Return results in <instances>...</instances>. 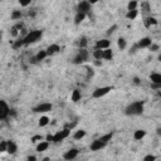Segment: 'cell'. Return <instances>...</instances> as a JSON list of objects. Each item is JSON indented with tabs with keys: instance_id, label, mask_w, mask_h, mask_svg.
<instances>
[{
	"instance_id": "1",
	"label": "cell",
	"mask_w": 161,
	"mask_h": 161,
	"mask_svg": "<svg viewBox=\"0 0 161 161\" xmlns=\"http://www.w3.org/2000/svg\"><path fill=\"white\" fill-rule=\"evenodd\" d=\"M111 139H112V134L103 135V136L99 137V139H96L91 144V150L92 151H99V150L103 149L108 144V141H111Z\"/></svg>"
},
{
	"instance_id": "2",
	"label": "cell",
	"mask_w": 161,
	"mask_h": 161,
	"mask_svg": "<svg viewBox=\"0 0 161 161\" xmlns=\"http://www.w3.org/2000/svg\"><path fill=\"white\" fill-rule=\"evenodd\" d=\"M69 134H70V131L68 129H64L62 131L55 132L54 135H48V136H47V140L45 141H48V142H50V141H52V142L58 144V142H60V141H63V140L67 139V137L69 136Z\"/></svg>"
},
{
	"instance_id": "3",
	"label": "cell",
	"mask_w": 161,
	"mask_h": 161,
	"mask_svg": "<svg viewBox=\"0 0 161 161\" xmlns=\"http://www.w3.org/2000/svg\"><path fill=\"white\" fill-rule=\"evenodd\" d=\"M142 112H144V103L141 101L132 102L131 105H129L126 108V113L127 115H131V116H139Z\"/></svg>"
},
{
	"instance_id": "4",
	"label": "cell",
	"mask_w": 161,
	"mask_h": 161,
	"mask_svg": "<svg viewBox=\"0 0 161 161\" xmlns=\"http://www.w3.org/2000/svg\"><path fill=\"white\" fill-rule=\"evenodd\" d=\"M42 30H32L30 33H28V34L23 38V43L24 45H28V44H32V43H35L42 38Z\"/></svg>"
},
{
	"instance_id": "5",
	"label": "cell",
	"mask_w": 161,
	"mask_h": 161,
	"mask_svg": "<svg viewBox=\"0 0 161 161\" xmlns=\"http://www.w3.org/2000/svg\"><path fill=\"white\" fill-rule=\"evenodd\" d=\"M112 91V87H101V88H97L94 89L93 93H92V97L93 98H101L103 96H106Z\"/></svg>"
},
{
	"instance_id": "6",
	"label": "cell",
	"mask_w": 161,
	"mask_h": 161,
	"mask_svg": "<svg viewBox=\"0 0 161 161\" xmlns=\"http://www.w3.org/2000/svg\"><path fill=\"white\" fill-rule=\"evenodd\" d=\"M9 112H10V110H9L8 103L0 99V120H5L9 116Z\"/></svg>"
},
{
	"instance_id": "7",
	"label": "cell",
	"mask_w": 161,
	"mask_h": 161,
	"mask_svg": "<svg viewBox=\"0 0 161 161\" xmlns=\"http://www.w3.org/2000/svg\"><path fill=\"white\" fill-rule=\"evenodd\" d=\"M87 59H88V52L83 48V49L79 50V53H78L77 57L74 58V63H75V64H80V63L86 62Z\"/></svg>"
},
{
	"instance_id": "8",
	"label": "cell",
	"mask_w": 161,
	"mask_h": 161,
	"mask_svg": "<svg viewBox=\"0 0 161 161\" xmlns=\"http://www.w3.org/2000/svg\"><path fill=\"white\" fill-rule=\"evenodd\" d=\"M52 103H40V105H38L34 110V112H37V113H45V112H49V111H52Z\"/></svg>"
},
{
	"instance_id": "9",
	"label": "cell",
	"mask_w": 161,
	"mask_h": 161,
	"mask_svg": "<svg viewBox=\"0 0 161 161\" xmlns=\"http://www.w3.org/2000/svg\"><path fill=\"white\" fill-rule=\"evenodd\" d=\"M78 152H79V151L77 149H70L68 151H65V154L63 155V159L67 160V161H72V160H74L78 156Z\"/></svg>"
},
{
	"instance_id": "10",
	"label": "cell",
	"mask_w": 161,
	"mask_h": 161,
	"mask_svg": "<svg viewBox=\"0 0 161 161\" xmlns=\"http://www.w3.org/2000/svg\"><path fill=\"white\" fill-rule=\"evenodd\" d=\"M111 45V42L108 39H101V40H97L96 42V49H101V50H105L108 49Z\"/></svg>"
},
{
	"instance_id": "11",
	"label": "cell",
	"mask_w": 161,
	"mask_h": 161,
	"mask_svg": "<svg viewBox=\"0 0 161 161\" xmlns=\"http://www.w3.org/2000/svg\"><path fill=\"white\" fill-rule=\"evenodd\" d=\"M89 9H91V4H89L88 1H80L78 4V12L77 13H82V14H86L87 15Z\"/></svg>"
},
{
	"instance_id": "12",
	"label": "cell",
	"mask_w": 161,
	"mask_h": 161,
	"mask_svg": "<svg viewBox=\"0 0 161 161\" xmlns=\"http://www.w3.org/2000/svg\"><path fill=\"white\" fill-rule=\"evenodd\" d=\"M18 151V146L14 141H6V152L9 154H15Z\"/></svg>"
},
{
	"instance_id": "13",
	"label": "cell",
	"mask_w": 161,
	"mask_h": 161,
	"mask_svg": "<svg viewBox=\"0 0 161 161\" xmlns=\"http://www.w3.org/2000/svg\"><path fill=\"white\" fill-rule=\"evenodd\" d=\"M59 50H60V47L58 44H50L45 52H47V55H53L55 53H58Z\"/></svg>"
},
{
	"instance_id": "14",
	"label": "cell",
	"mask_w": 161,
	"mask_h": 161,
	"mask_svg": "<svg viewBox=\"0 0 161 161\" xmlns=\"http://www.w3.org/2000/svg\"><path fill=\"white\" fill-rule=\"evenodd\" d=\"M151 44H152V40H151V38H142V39L139 42L137 47H139V48H149Z\"/></svg>"
},
{
	"instance_id": "15",
	"label": "cell",
	"mask_w": 161,
	"mask_h": 161,
	"mask_svg": "<svg viewBox=\"0 0 161 161\" xmlns=\"http://www.w3.org/2000/svg\"><path fill=\"white\" fill-rule=\"evenodd\" d=\"M48 147H49L48 141H40V142L38 144V146H37V151H38V152H43V151H45Z\"/></svg>"
},
{
	"instance_id": "16",
	"label": "cell",
	"mask_w": 161,
	"mask_h": 161,
	"mask_svg": "<svg viewBox=\"0 0 161 161\" xmlns=\"http://www.w3.org/2000/svg\"><path fill=\"white\" fill-rule=\"evenodd\" d=\"M145 135H146V131H145V130H137V131H135L134 139L137 140V141H140V140H142V139H144Z\"/></svg>"
},
{
	"instance_id": "17",
	"label": "cell",
	"mask_w": 161,
	"mask_h": 161,
	"mask_svg": "<svg viewBox=\"0 0 161 161\" xmlns=\"http://www.w3.org/2000/svg\"><path fill=\"white\" fill-rule=\"evenodd\" d=\"M80 97H82V94H80V92L78 91V89H74V91L72 92V94H70V99H72L73 102H78Z\"/></svg>"
},
{
	"instance_id": "18",
	"label": "cell",
	"mask_w": 161,
	"mask_h": 161,
	"mask_svg": "<svg viewBox=\"0 0 161 161\" xmlns=\"http://www.w3.org/2000/svg\"><path fill=\"white\" fill-rule=\"evenodd\" d=\"M113 58V52H112V49H105L103 50V58L102 59H106V60H111Z\"/></svg>"
},
{
	"instance_id": "19",
	"label": "cell",
	"mask_w": 161,
	"mask_h": 161,
	"mask_svg": "<svg viewBox=\"0 0 161 161\" xmlns=\"http://www.w3.org/2000/svg\"><path fill=\"white\" fill-rule=\"evenodd\" d=\"M151 82L155 84H161V74L160 73H152L151 74Z\"/></svg>"
},
{
	"instance_id": "20",
	"label": "cell",
	"mask_w": 161,
	"mask_h": 161,
	"mask_svg": "<svg viewBox=\"0 0 161 161\" xmlns=\"http://www.w3.org/2000/svg\"><path fill=\"white\" fill-rule=\"evenodd\" d=\"M84 136H86V131H84V130H78V131L74 132L73 139H74V140H82Z\"/></svg>"
},
{
	"instance_id": "21",
	"label": "cell",
	"mask_w": 161,
	"mask_h": 161,
	"mask_svg": "<svg viewBox=\"0 0 161 161\" xmlns=\"http://www.w3.org/2000/svg\"><path fill=\"white\" fill-rule=\"evenodd\" d=\"M84 19H86V14H82V13H77L74 17V23L75 24H79V23H82Z\"/></svg>"
},
{
	"instance_id": "22",
	"label": "cell",
	"mask_w": 161,
	"mask_h": 161,
	"mask_svg": "<svg viewBox=\"0 0 161 161\" xmlns=\"http://www.w3.org/2000/svg\"><path fill=\"white\" fill-rule=\"evenodd\" d=\"M47 52L45 50H40L39 53H38L37 55H35V58H34V60H44L45 58H47Z\"/></svg>"
},
{
	"instance_id": "23",
	"label": "cell",
	"mask_w": 161,
	"mask_h": 161,
	"mask_svg": "<svg viewBox=\"0 0 161 161\" xmlns=\"http://www.w3.org/2000/svg\"><path fill=\"white\" fill-rule=\"evenodd\" d=\"M93 57L96 58L97 60H101L103 58V50L101 49H94L93 50Z\"/></svg>"
},
{
	"instance_id": "24",
	"label": "cell",
	"mask_w": 161,
	"mask_h": 161,
	"mask_svg": "<svg viewBox=\"0 0 161 161\" xmlns=\"http://www.w3.org/2000/svg\"><path fill=\"white\" fill-rule=\"evenodd\" d=\"M137 14H139V12L137 10H129L126 14V18L127 19H130V20H134V19L137 17Z\"/></svg>"
},
{
	"instance_id": "25",
	"label": "cell",
	"mask_w": 161,
	"mask_h": 161,
	"mask_svg": "<svg viewBox=\"0 0 161 161\" xmlns=\"http://www.w3.org/2000/svg\"><path fill=\"white\" fill-rule=\"evenodd\" d=\"M117 45H118V48H120L121 50H124L126 48V39L125 38H118V42H117Z\"/></svg>"
},
{
	"instance_id": "26",
	"label": "cell",
	"mask_w": 161,
	"mask_h": 161,
	"mask_svg": "<svg viewBox=\"0 0 161 161\" xmlns=\"http://www.w3.org/2000/svg\"><path fill=\"white\" fill-rule=\"evenodd\" d=\"M48 124H49V118L47 117V116H42L39 118V126L40 127H44V126H47Z\"/></svg>"
},
{
	"instance_id": "27",
	"label": "cell",
	"mask_w": 161,
	"mask_h": 161,
	"mask_svg": "<svg viewBox=\"0 0 161 161\" xmlns=\"http://www.w3.org/2000/svg\"><path fill=\"white\" fill-rule=\"evenodd\" d=\"M137 6H139L137 1H130L129 5H127V10H137Z\"/></svg>"
},
{
	"instance_id": "28",
	"label": "cell",
	"mask_w": 161,
	"mask_h": 161,
	"mask_svg": "<svg viewBox=\"0 0 161 161\" xmlns=\"http://www.w3.org/2000/svg\"><path fill=\"white\" fill-rule=\"evenodd\" d=\"M145 24H146V27H147V28H150L152 24H157V22H156L155 18H147L145 20Z\"/></svg>"
},
{
	"instance_id": "29",
	"label": "cell",
	"mask_w": 161,
	"mask_h": 161,
	"mask_svg": "<svg viewBox=\"0 0 161 161\" xmlns=\"http://www.w3.org/2000/svg\"><path fill=\"white\" fill-rule=\"evenodd\" d=\"M12 18L14 20H17V19H20L22 18V12L20 10H14L13 14H12Z\"/></svg>"
},
{
	"instance_id": "30",
	"label": "cell",
	"mask_w": 161,
	"mask_h": 161,
	"mask_svg": "<svg viewBox=\"0 0 161 161\" xmlns=\"http://www.w3.org/2000/svg\"><path fill=\"white\" fill-rule=\"evenodd\" d=\"M144 161H156V156L155 155H146L144 157Z\"/></svg>"
},
{
	"instance_id": "31",
	"label": "cell",
	"mask_w": 161,
	"mask_h": 161,
	"mask_svg": "<svg viewBox=\"0 0 161 161\" xmlns=\"http://www.w3.org/2000/svg\"><path fill=\"white\" fill-rule=\"evenodd\" d=\"M23 45H24V43H23V39H20V40H17L13 47L17 49V48H20V47H23Z\"/></svg>"
},
{
	"instance_id": "32",
	"label": "cell",
	"mask_w": 161,
	"mask_h": 161,
	"mask_svg": "<svg viewBox=\"0 0 161 161\" xmlns=\"http://www.w3.org/2000/svg\"><path fill=\"white\" fill-rule=\"evenodd\" d=\"M149 48L151 49V52H156V50H159V48H160V47H159L157 44H151V45L149 47Z\"/></svg>"
},
{
	"instance_id": "33",
	"label": "cell",
	"mask_w": 161,
	"mask_h": 161,
	"mask_svg": "<svg viewBox=\"0 0 161 161\" xmlns=\"http://www.w3.org/2000/svg\"><path fill=\"white\" fill-rule=\"evenodd\" d=\"M4 151H6V142L0 144V152H4Z\"/></svg>"
},
{
	"instance_id": "34",
	"label": "cell",
	"mask_w": 161,
	"mask_h": 161,
	"mask_svg": "<svg viewBox=\"0 0 161 161\" xmlns=\"http://www.w3.org/2000/svg\"><path fill=\"white\" fill-rule=\"evenodd\" d=\"M86 44H87L86 38H82V39H80V42H79V45L82 47V49H83V47H86Z\"/></svg>"
},
{
	"instance_id": "35",
	"label": "cell",
	"mask_w": 161,
	"mask_h": 161,
	"mask_svg": "<svg viewBox=\"0 0 161 161\" xmlns=\"http://www.w3.org/2000/svg\"><path fill=\"white\" fill-rule=\"evenodd\" d=\"M42 139H43V137H42L40 135H38V136H34V137H33L32 141H33V142H37V141H40Z\"/></svg>"
},
{
	"instance_id": "36",
	"label": "cell",
	"mask_w": 161,
	"mask_h": 161,
	"mask_svg": "<svg viewBox=\"0 0 161 161\" xmlns=\"http://www.w3.org/2000/svg\"><path fill=\"white\" fill-rule=\"evenodd\" d=\"M12 35H13V37H17V35H18V30H17V28H13V29H12Z\"/></svg>"
},
{
	"instance_id": "37",
	"label": "cell",
	"mask_w": 161,
	"mask_h": 161,
	"mask_svg": "<svg viewBox=\"0 0 161 161\" xmlns=\"http://www.w3.org/2000/svg\"><path fill=\"white\" fill-rule=\"evenodd\" d=\"M20 5L22 6H28V5H30V1H20Z\"/></svg>"
},
{
	"instance_id": "38",
	"label": "cell",
	"mask_w": 161,
	"mask_h": 161,
	"mask_svg": "<svg viewBox=\"0 0 161 161\" xmlns=\"http://www.w3.org/2000/svg\"><path fill=\"white\" fill-rule=\"evenodd\" d=\"M116 28H117L116 25H113L112 28H110V29H108V32H107V33H108V34H111V33H113V32H115V29H116Z\"/></svg>"
},
{
	"instance_id": "39",
	"label": "cell",
	"mask_w": 161,
	"mask_h": 161,
	"mask_svg": "<svg viewBox=\"0 0 161 161\" xmlns=\"http://www.w3.org/2000/svg\"><path fill=\"white\" fill-rule=\"evenodd\" d=\"M28 161H37L35 156H29V157H28Z\"/></svg>"
},
{
	"instance_id": "40",
	"label": "cell",
	"mask_w": 161,
	"mask_h": 161,
	"mask_svg": "<svg viewBox=\"0 0 161 161\" xmlns=\"http://www.w3.org/2000/svg\"><path fill=\"white\" fill-rule=\"evenodd\" d=\"M1 38H3V33L0 32V40H1Z\"/></svg>"
},
{
	"instance_id": "41",
	"label": "cell",
	"mask_w": 161,
	"mask_h": 161,
	"mask_svg": "<svg viewBox=\"0 0 161 161\" xmlns=\"http://www.w3.org/2000/svg\"><path fill=\"white\" fill-rule=\"evenodd\" d=\"M43 161H49V159H48V157H45V159H44Z\"/></svg>"
},
{
	"instance_id": "42",
	"label": "cell",
	"mask_w": 161,
	"mask_h": 161,
	"mask_svg": "<svg viewBox=\"0 0 161 161\" xmlns=\"http://www.w3.org/2000/svg\"><path fill=\"white\" fill-rule=\"evenodd\" d=\"M27 161H28V160H27Z\"/></svg>"
}]
</instances>
